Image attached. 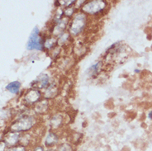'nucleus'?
<instances>
[{
    "mask_svg": "<svg viewBox=\"0 0 152 151\" xmlns=\"http://www.w3.org/2000/svg\"><path fill=\"white\" fill-rule=\"evenodd\" d=\"M33 120L32 117H23L22 119H20L19 121L15 122L12 125V129L15 131H25L28 130L31 127V125L33 124Z\"/></svg>",
    "mask_w": 152,
    "mask_h": 151,
    "instance_id": "nucleus-4",
    "label": "nucleus"
},
{
    "mask_svg": "<svg viewBox=\"0 0 152 151\" xmlns=\"http://www.w3.org/2000/svg\"><path fill=\"white\" fill-rule=\"evenodd\" d=\"M44 43H45V41L40 35V31L38 29V27H36L30 35V37L27 45V50H42L44 48Z\"/></svg>",
    "mask_w": 152,
    "mask_h": 151,
    "instance_id": "nucleus-1",
    "label": "nucleus"
},
{
    "mask_svg": "<svg viewBox=\"0 0 152 151\" xmlns=\"http://www.w3.org/2000/svg\"><path fill=\"white\" fill-rule=\"evenodd\" d=\"M101 69H102V63L101 62H98L97 64H94L92 67H90L89 69H88V71H89L92 76H95L97 75V74H99Z\"/></svg>",
    "mask_w": 152,
    "mask_h": 151,
    "instance_id": "nucleus-9",
    "label": "nucleus"
},
{
    "mask_svg": "<svg viewBox=\"0 0 152 151\" xmlns=\"http://www.w3.org/2000/svg\"><path fill=\"white\" fill-rule=\"evenodd\" d=\"M20 88H21V83L18 82V81H13V82L8 83V85L6 86V89L8 92H10L11 93L17 94L20 90Z\"/></svg>",
    "mask_w": 152,
    "mask_h": 151,
    "instance_id": "nucleus-7",
    "label": "nucleus"
},
{
    "mask_svg": "<svg viewBox=\"0 0 152 151\" xmlns=\"http://www.w3.org/2000/svg\"><path fill=\"white\" fill-rule=\"evenodd\" d=\"M86 24V16L84 13H78L74 18L69 25V33L72 36H77L82 32Z\"/></svg>",
    "mask_w": 152,
    "mask_h": 151,
    "instance_id": "nucleus-2",
    "label": "nucleus"
},
{
    "mask_svg": "<svg viewBox=\"0 0 152 151\" xmlns=\"http://www.w3.org/2000/svg\"><path fill=\"white\" fill-rule=\"evenodd\" d=\"M41 97V93L37 89H31V90L27 93L26 96H25V101L29 103V104H31V103H34V102H37L39 100V98Z\"/></svg>",
    "mask_w": 152,
    "mask_h": 151,
    "instance_id": "nucleus-6",
    "label": "nucleus"
},
{
    "mask_svg": "<svg viewBox=\"0 0 152 151\" xmlns=\"http://www.w3.org/2000/svg\"><path fill=\"white\" fill-rule=\"evenodd\" d=\"M11 151H25V149L23 147H16L13 148Z\"/></svg>",
    "mask_w": 152,
    "mask_h": 151,
    "instance_id": "nucleus-10",
    "label": "nucleus"
},
{
    "mask_svg": "<svg viewBox=\"0 0 152 151\" xmlns=\"http://www.w3.org/2000/svg\"><path fill=\"white\" fill-rule=\"evenodd\" d=\"M34 83H36V88L37 89L46 88L49 86L50 84L49 76L47 74H42L37 79V81Z\"/></svg>",
    "mask_w": 152,
    "mask_h": 151,
    "instance_id": "nucleus-5",
    "label": "nucleus"
},
{
    "mask_svg": "<svg viewBox=\"0 0 152 151\" xmlns=\"http://www.w3.org/2000/svg\"><path fill=\"white\" fill-rule=\"evenodd\" d=\"M35 151H44V150H43L42 147H37L36 148V150H35Z\"/></svg>",
    "mask_w": 152,
    "mask_h": 151,
    "instance_id": "nucleus-11",
    "label": "nucleus"
},
{
    "mask_svg": "<svg viewBox=\"0 0 152 151\" xmlns=\"http://www.w3.org/2000/svg\"><path fill=\"white\" fill-rule=\"evenodd\" d=\"M57 141H58V137H57L56 135L54 133H50L47 136V138H46V144L48 146H51L55 144H56Z\"/></svg>",
    "mask_w": 152,
    "mask_h": 151,
    "instance_id": "nucleus-8",
    "label": "nucleus"
},
{
    "mask_svg": "<svg viewBox=\"0 0 152 151\" xmlns=\"http://www.w3.org/2000/svg\"><path fill=\"white\" fill-rule=\"evenodd\" d=\"M107 6L105 1H90L82 7V10L89 14H97L103 12Z\"/></svg>",
    "mask_w": 152,
    "mask_h": 151,
    "instance_id": "nucleus-3",
    "label": "nucleus"
}]
</instances>
